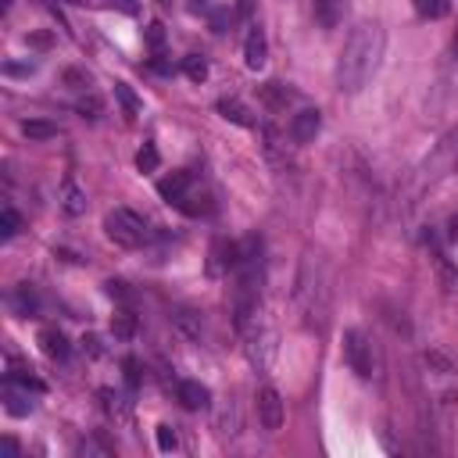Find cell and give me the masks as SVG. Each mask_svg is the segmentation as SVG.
<instances>
[{
  "label": "cell",
  "instance_id": "6da1fadb",
  "mask_svg": "<svg viewBox=\"0 0 458 458\" xmlns=\"http://www.w3.org/2000/svg\"><path fill=\"white\" fill-rule=\"evenodd\" d=\"M383 47H387V33L376 22H358L340 50L336 61V86L344 93H358L380 69L383 61Z\"/></svg>",
  "mask_w": 458,
  "mask_h": 458
},
{
  "label": "cell",
  "instance_id": "7a4b0ae2",
  "mask_svg": "<svg viewBox=\"0 0 458 458\" xmlns=\"http://www.w3.org/2000/svg\"><path fill=\"white\" fill-rule=\"evenodd\" d=\"M104 233H107L114 244H119V247H140V244H147L151 229H147L143 215H136V211H129V208H114V211H107V218H104Z\"/></svg>",
  "mask_w": 458,
  "mask_h": 458
},
{
  "label": "cell",
  "instance_id": "3957f363",
  "mask_svg": "<svg viewBox=\"0 0 458 458\" xmlns=\"http://www.w3.org/2000/svg\"><path fill=\"white\" fill-rule=\"evenodd\" d=\"M344 362L351 365L355 376L372 380L376 376V355H372V340L362 329H348L344 333Z\"/></svg>",
  "mask_w": 458,
  "mask_h": 458
},
{
  "label": "cell",
  "instance_id": "277c9868",
  "mask_svg": "<svg viewBox=\"0 0 458 458\" xmlns=\"http://www.w3.org/2000/svg\"><path fill=\"white\" fill-rule=\"evenodd\" d=\"M258 419L265 426V433H276L283 426V397L276 387H262L258 390Z\"/></svg>",
  "mask_w": 458,
  "mask_h": 458
},
{
  "label": "cell",
  "instance_id": "5b68a950",
  "mask_svg": "<svg viewBox=\"0 0 458 458\" xmlns=\"http://www.w3.org/2000/svg\"><path fill=\"white\" fill-rule=\"evenodd\" d=\"M319 129H322V114H319L315 107L298 111L294 122H290V136H294L298 143H312V140L319 136Z\"/></svg>",
  "mask_w": 458,
  "mask_h": 458
},
{
  "label": "cell",
  "instance_id": "8992f818",
  "mask_svg": "<svg viewBox=\"0 0 458 458\" xmlns=\"http://www.w3.org/2000/svg\"><path fill=\"white\" fill-rule=\"evenodd\" d=\"M190 183H194V172H190V168H180V172H172V176H165V180L158 183V194H161L168 204H176V201L190 190Z\"/></svg>",
  "mask_w": 458,
  "mask_h": 458
},
{
  "label": "cell",
  "instance_id": "52a82bcc",
  "mask_svg": "<svg viewBox=\"0 0 458 458\" xmlns=\"http://www.w3.org/2000/svg\"><path fill=\"white\" fill-rule=\"evenodd\" d=\"M176 397H180V405L183 409H190V412H201V409H208V387L204 383H197V380H187V383H180V390H176Z\"/></svg>",
  "mask_w": 458,
  "mask_h": 458
},
{
  "label": "cell",
  "instance_id": "ba28073f",
  "mask_svg": "<svg viewBox=\"0 0 458 458\" xmlns=\"http://www.w3.org/2000/svg\"><path fill=\"white\" fill-rule=\"evenodd\" d=\"M61 211L72 215V218L86 211V190H83L76 180H65V183H61Z\"/></svg>",
  "mask_w": 458,
  "mask_h": 458
},
{
  "label": "cell",
  "instance_id": "9c48e42d",
  "mask_svg": "<svg viewBox=\"0 0 458 458\" xmlns=\"http://www.w3.org/2000/svg\"><path fill=\"white\" fill-rule=\"evenodd\" d=\"M218 114L225 122H233V126H244V129H251L254 126V119H251V111L240 104V100H233V97H222L218 100Z\"/></svg>",
  "mask_w": 458,
  "mask_h": 458
},
{
  "label": "cell",
  "instance_id": "30bf717a",
  "mask_svg": "<svg viewBox=\"0 0 458 458\" xmlns=\"http://www.w3.org/2000/svg\"><path fill=\"white\" fill-rule=\"evenodd\" d=\"M265 54H269V47H265V36H262V29H254L251 36H247V43H244V61H247V69H262L265 65Z\"/></svg>",
  "mask_w": 458,
  "mask_h": 458
},
{
  "label": "cell",
  "instance_id": "8fae6325",
  "mask_svg": "<svg viewBox=\"0 0 458 458\" xmlns=\"http://www.w3.org/2000/svg\"><path fill=\"white\" fill-rule=\"evenodd\" d=\"M251 362L258 365V369H269V362H272V355H276V336L272 333H262V340L254 336V344H251Z\"/></svg>",
  "mask_w": 458,
  "mask_h": 458
},
{
  "label": "cell",
  "instance_id": "7c38bea8",
  "mask_svg": "<svg viewBox=\"0 0 458 458\" xmlns=\"http://www.w3.org/2000/svg\"><path fill=\"white\" fill-rule=\"evenodd\" d=\"M433 269H437V279H440L444 290L458 298V265H451L444 254H433Z\"/></svg>",
  "mask_w": 458,
  "mask_h": 458
},
{
  "label": "cell",
  "instance_id": "4fadbf2b",
  "mask_svg": "<svg viewBox=\"0 0 458 458\" xmlns=\"http://www.w3.org/2000/svg\"><path fill=\"white\" fill-rule=\"evenodd\" d=\"M40 344H43V351H47L50 358H69V340H65L61 329H43V333H40Z\"/></svg>",
  "mask_w": 458,
  "mask_h": 458
},
{
  "label": "cell",
  "instance_id": "5bb4252c",
  "mask_svg": "<svg viewBox=\"0 0 458 458\" xmlns=\"http://www.w3.org/2000/svg\"><path fill=\"white\" fill-rule=\"evenodd\" d=\"M176 208L187 211V215H211V211H215V204H211L208 194H183V197L176 201Z\"/></svg>",
  "mask_w": 458,
  "mask_h": 458
},
{
  "label": "cell",
  "instance_id": "9a60e30c",
  "mask_svg": "<svg viewBox=\"0 0 458 458\" xmlns=\"http://www.w3.org/2000/svg\"><path fill=\"white\" fill-rule=\"evenodd\" d=\"M111 333H114V340H133L136 336V315L133 312H114V319H111Z\"/></svg>",
  "mask_w": 458,
  "mask_h": 458
},
{
  "label": "cell",
  "instance_id": "2e32d148",
  "mask_svg": "<svg viewBox=\"0 0 458 458\" xmlns=\"http://www.w3.org/2000/svg\"><path fill=\"white\" fill-rule=\"evenodd\" d=\"M340 8H344V0H315V18H319L326 29H333L336 18H340Z\"/></svg>",
  "mask_w": 458,
  "mask_h": 458
},
{
  "label": "cell",
  "instance_id": "e0dca14e",
  "mask_svg": "<svg viewBox=\"0 0 458 458\" xmlns=\"http://www.w3.org/2000/svg\"><path fill=\"white\" fill-rule=\"evenodd\" d=\"M22 133H25L29 140H54V136H57V126H54V122H43V119H29V122H22Z\"/></svg>",
  "mask_w": 458,
  "mask_h": 458
},
{
  "label": "cell",
  "instance_id": "ac0fdd59",
  "mask_svg": "<svg viewBox=\"0 0 458 458\" xmlns=\"http://www.w3.org/2000/svg\"><path fill=\"white\" fill-rule=\"evenodd\" d=\"M4 401H8V412H11V416H25V412L33 409V405H29V397L18 394L11 380H8V387H4Z\"/></svg>",
  "mask_w": 458,
  "mask_h": 458
},
{
  "label": "cell",
  "instance_id": "d6986e66",
  "mask_svg": "<svg viewBox=\"0 0 458 458\" xmlns=\"http://www.w3.org/2000/svg\"><path fill=\"white\" fill-rule=\"evenodd\" d=\"M183 72H187V79L204 83L208 79V61H204L201 54H190V57H183Z\"/></svg>",
  "mask_w": 458,
  "mask_h": 458
},
{
  "label": "cell",
  "instance_id": "ffe728a7",
  "mask_svg": "<svg viewBox=\"0 0 458 458\" xmlns=\"http://www.w3.org/2000/svg\"><path fill=\"white\" fill-rule=\"evenodd\" d=\"M419 18H444L447 15V0H412Z\"/></svg>",
  "mask_w": 458,
  "mask_h": 458
},
{
  "label": "cell",
  "instance_id": "44dd1931",
  "mask_svg": "<svg viewBox=\"0 0 458 458\" xmlns=\"http://www.w3.org/2000/svg\"><path fill=\"white\" fill-rule=\"evenodd\" d=\"M114 97L122 100V107L129 111V114H140L143 111V100L133 93V86H126V83H114Z\"/></svg>",
  "mask_w": 458,
  "mask_h": 458
},
{
  "label": "cell",
  "instance_id": "7402d4cb",
  "mask_svg": "<svg viewBox=\"0 0 458 458\" xmlns=\"http://www.w3.org/2000/svg\"><path fill=\"white\" fill-rule=\"evenodd\" d=\"M158 165H161L158 147H154V143H143V147L136 151V168H140V172H154Z\"/></svg>",
  "mask_w": 458,
  "mask_h": 458
},
{
  "label": "cell",
  "instance_id": "603a6c76",
  "mask_svg": "<svg viewBox=\"0 0 458 458\" xmlns=\"http://www.w3.org/2000/svg\"><path fill=\"white\" fill-rule=\"evenodd\" d=\"M18 225H22V222H18V211H15V208H4V211H0V237H4V240L18 233Z\"/></svg>",
  "mask_w": 458,
  "mask_h": 458
},
{
  "label": "cell",
  "instance_id": "cb8c5ba5",
  "mask_svg": "<svg viewBox=\"0 0 458 458\" xmlns=\"http://www.w3.org/2000/svg\"><path fill=\"white\" fill-rule=\"evenodd\" d=\"M158 447H161V451H176V447H180V440H176V430H172V426H165V423L158 426Z\"/></svg>",
  "mask_w": 458,
  "mask_h": 458
},
{
  "label": "cell",
  "instance_id": "d4e9b609",
  "mask_svg": "<svg viewBox=\"0 0 458 458\" xmlns=\"http://www.w3.org/2000/svg\"><path fill=\"white\" fill-rule=\"evenodd\" d=\"M143 40H147V47L161 50V47H165V25H161V22H151L147 33H143Z\"/></svg>",
  "mask_w": 458,
  "mask_h": 458
},
{
  "label": "cell",
  "instance_id": "484cf974",
  "mask_svg": "<svg viewBox=\"0 0 458 458\" xmlns=\"http://www.w3.org/2000/svg\"><path fill=\"white\" fill-rule=\"evenodd\" d=\"M276 90H279V83H265V86H262V97H265V104H269V107H276V111H279V107L286 104V97H279Z\"/></svg>",
  "mask_w": 458,
  "mask_h": 458
},
{
  "label": "cell",
  "instance_id": "4316f807",
  "mask_svg": "<svg viewBox=\"0 0 458 458\" xmlns=\"http://www.w3.org/2000/svg\"><path fill=\"white\" fill-rule=\"evenodd\" d=\"M176 322H180V326H183V329H187L190 336H201V326H197L194 312H180V315H176Z\"/></svg>",
  "mask_w": 458,
  "mask_h": 458
},
{
  "label": "cell",
  "instance_id": "83f0119b",
  "mask_svg": "<svg viewBox=\"0 0 458 458\" xmlns=\"http://www.w3.org/2000/svg\"><path fill=\"white\" fill-rule=\"evenodd\" d=\"M100 107H104V104H100L97 97H86V100H79V111H83V114H90V119H97V114H100Z\"/></svg>",
  "mask_w": 458,
  "mask_h": 458
},
{
  "label": "cell",
  "instance_id": "f1b7e54d",
  "mask_svg": "<svg viewBox=\"0 0 458 458\" xmlns=\"http://www.w3.org/2000/svg\"><path fill=\"white\" fill-rule=\"evenodd\" d=\"M104 286H107V294H111V298H119V301H129V290H126V283L111 279V283H104Z\"/></svg>",
  "mask_w": 458,
  "mask_h": 458
},
{
  "label": "cell",
  "instance_id": "f546056e",
  "mask_svg": "<svg viewBox=\"0 0 458 458\" xmlns=\"http://www.w3.org/2000/svg\"><path fill=\"white\" fill-rule=\"evenodd\" d=\"M426 362H430V365H437L440 372H451V362H447L440 351H426Z\"/></svg>",
  "mask_w": 458,
  "mask_h": 458
},
{
  "label": "cell",
  "instance_id": "4dcf8cb0",
  "mask_svg": "<svg viewBox=\"0 0 458 458\" xmlns=\"http://www.w3.org/2000/svg\"><path fill=\"white\" fill-rule=\"evenodd\" d=\"M122 369H126V383H129V387H136V383H140V362H133V358H129Z\"/></svg>",
  "mask_w": 458,
  "mask_h": 458
},
{
  "label": "cell",
  "instance_id": "1f68e13d",
  "mask_svg": "<svg viewBox=\"0 0 458 458\" xmlns=\"http://www.w3.org/2000/svg\"><path fill=\"white\" fill-rule=\"evenodd\" d=\"M4 72H8V76H33V72H36V65H15V61H8V65H4Z\"/></svg>",
  "mask_w": 458,
  "mask_h": 458
},
{
  "label": "cell",
  "instance_id": "d6a6232c",
  "mask_svg": "<svg viewBox=\"0 0 458 458\" xmlns=\"http://www.w3.org/2000/svg\"><path fill=\"white\" fill-rule=\"evenodd\" d=\"M83 348H90V355L97 358V355H100V340H97V336H86V340H83Z\"/></svg>",
  "mask_w": 458,
  "mask_h": 458
},
{
  "label": "cell",
  "instance_id": "836d02e7",
  "mask_svg": "<svg viewBox=\"0 0 458 458\" xmlns=\"http://www.w3.org/2000/svg\"><path fill=\"white\" fill-rule=\"evenodd\" d=\"M4 454H8V458H15V454H18V440L4 437Z\"/></svg>",
  "mask_w": 458,
  "mask_h": 458
},
{
  "label": "cell",
  "instance_id": "e575fe53",
  "mask_svg": "<svg viewBox=\"0 0 458 458\" xmlns=\"http://www.w3.org/2000/svg\"><path fill=\"white\" fill-rule=\"evenodd\" d=\"M119 8H122L126 15H136V0H119Z\"/></svg>",
  "mask_w": 458,
  "mask_h": 458
},
{
  "label": "cell",
  "instance_id": "d590c367",
  "mask_svg": "<svg viewBox=\"0 0 458 458\" xmlns=\"http://www.w3.org/2000/svg\"><path fill=\"white\" fill-rule=\"evenodd\" d=\"M151 69H154V72H161V76H168V72H172V69H168V65H165V61H154V65H151Z\"/></svg>",
  "mask_w": 458,
  "mask_h": 458
},
{
  "label": "cell",
  "instance_id": "8d00e7d4",
  "mask_svg": "<svg viewBox=\"0 0 458 458\" xmlns=\"http://www.w3.org/2000/svg\"><path fill=\"white\" fill-rule=\"evenodd\" d=\"M454 57H458V33H454Z\"/></svg>",
  "mask_w": 458,
  "mask_h": 458
}]
</instances>
